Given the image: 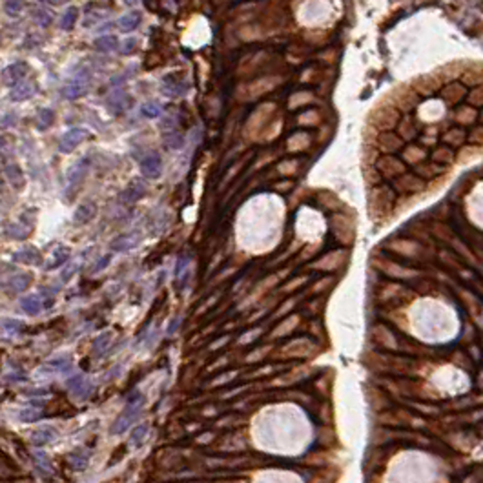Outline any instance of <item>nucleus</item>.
<instances>
[{"mask_svg": "<svg viewBox=\"0 0 483 483\" xmlns=\"http://www.w3.org/2000/svg\"><path fill=\"white\" fill-rule=\"evenodd\" d=\"M119 46V40H117V37L113 35H104V37H99V39L95 40V48L99 49V51H113V49Z\"/></svg>", "mask_w": 483, "mask_h": 483, "instance_id": "obj_22", "label": "nucleus"}, {"mask_svg": "<svg viewBox=\"0 0 483 483\" xmlns=\"http://www.w3.org/2000/svg\"><path fill=\"white\" fill-rule=\"evenodd\" d=\"M132 104H133L132 97L126 95L124 92H115L113 95L108 97V102H106V106H108V110L112 113H122V112H126V110H128Z\"/></svg>", "mask_w": 483, "mask_h": 483, "instance_id": "obj_8", "label": "nucleus"}, {"mask_svg": "<svg viewBox=\"0 0 483 483\" xmlns=\"http://www.w3.org/2000/svg\"><path fill=\"white\" fill-rule=\"evenodd\" d=\"M33 15H35L37 24H39L40 28H48V26L51 24V20H53L51 13H49L48 9H37Z\"/></svg>", "mask_w": 483, "mask_h": 483, "instance_id": "obj_31", "label": "nucleus"}, {"mask_svg": "<svg viewBox=\"0 0 483 483\" xmlns=\"http://www.w3.org/2000/svg\"><path fill=\"white\" fill-rule=\"evenodd\" d=\"M24 6H26V2L24 0H6V4H4V9H6V13L8 15H19L22 9H24Z\"/></svg>", "mask_w": 483, "mask_h": 483, "instance_id": "obj_32", "label": "nucleus"}, {"mask_svg": "<svg viewBox=\"0 0 483 483\" xmlns=\"http://www.w3.org/2000/svg\"><path fill=\"white\" fill-rule=\"evenodd\" d=\"M37 92V86L33 80H22V82H16L15 88L11 90V100L20 102V100H28L29 97H33Z\"/></svg>", "mask_w": 483, "mask_h": 483, "instance_id": "obj_9", "label": "nucleus"}, {"mask_svg": "<svg viewBox=\"0 0 483 483\" xmlns=\"http://www.w3.org/2000/svg\"><path fill=\"white\" fill-rule=\"evenodd\" d=\"M160 168H163V160H160L159 153H150L148 157H144L140 163V173L146 179H155L160 175Z\"/></svg>", "mask_w": 483, "mask_h": 483, "instance_id": "obj_7", "label": "nucleus"}, {"mask_svg": "<svg viewBox=\"0 0 483 483\" xmlns=\"http://www.w3.org/2000/svg\"><path fill=\"white\" fill-rule=\"evenodd\" d=\"M140 20H142V15H140L139 11H132V13H128V15H124L122 19L119 20L120 31H124V33L133 31V29L139 28Z\"/></svg>", "mask_w": 483, "mask_h": 483, "instance_id": "obj_15", "label": "nucleus"}, {"mask_svg": "<svg viewBox=\"0 0 483 483\" xmlns=\"http://www.w3.org/2000/svg\"><path fill=\"white\" fill-rule=\"evenodd\" d=\"M28 73V64L26 62H15V64L8 66V68L2 71L0 80L6 84V86H15L16 82H20L22 77H26Z\"/></svg>", "mask_w": 483, "mask_h": 483, "instance_id": "obj_5", "label": "nucleus"}, {"mask_svg": "<svg viewBox=\"0 0 483 483\" xmlns=\"http://www.w3.org/2000/svg\"><path fill=\"white\" fill-rule=\"evenodd\" d=\"M0 328H2V332L8 335H16L19 332H22V328H24V323L19 319H2V323H0Z\"/></svg>", "mask_w": 483, "mask_h": 483, "instance_id": "obj_26", "label": "nucleus"}, {"mask_svg": "<svg viewBox=\"0 0 483 483\" xmlns=\"http://www.w3.org/2000/svg\"><path fill=\"white\" fill-rule=\"evenodd\" d=\"M142 403H144V396L140 394L139 390H132V394L128 396V405H126V408H124V412L120 414V418L115 421V425H113L112 432L113 434H122V432L128 431L130 425L135 421L137 418H139L140 414V408H142Z\"/></svg>", "mask_w": 483, "mask_h": 483, "instance_id": "obj_2", "label": "nucleus"}, {"mask_svg": "<svg viewBox=\"0 0 483 483\" xmlns=\"http://www.w3.org/2000/svg\"><path fill=\"white\" fill-rule=\"evenodd\" d=\"M4 144H6V139L4 137H0V146H4Z\"/></svg>", "mask_w": 483, "mask_h": 483, "instance_id": "obj_41", "label": "nucleus"}, {"mask_svg": "<svg viewBox=\"0 0 483 483\" xmlns=\"http://www.w3.org/2000/svg\"><path fill=\"white\" fill-rule=\"evenodd\" d=\"M20 308L28 314V316H37L42 308H44V303L40 299V296L37 294H31V296H26L20 299Z\"/></svg>", "mask_w": 483, "mask_h": 483, "instance_id": "obj_12", "label": "nucleus"}, {"mask_svg": "<svg viewBox=\"0 0 483 483\" xmlns=\"http://www.w3.org/2000/svg\"><path fill=\"white\" fill-rule=\"evenodd\" d=\"M135 48H137V40L128 39V40H124V46L120 48V53H122V55H128V53H132Z\"/></svg>", "mask_w": 483, "mask_h": 483, "instance_id": "obj_36", "label": "nucleus"}, {"mask_svg": "<svg viewBox=\"0 0 483 483\" xmlns=\"http://www.w3.org/2000/svg\"><path fill=\"white\" fill-rule=\"evenodd\" d=\"M124 4H128V6H135V4H139V0H124Z\"/></svg>", "mask_w": 483, "mask_h": 483, "instance_id": "obj_40", "label": "nucleus"}, {"mask_svg": "<svg viewBox=\"0 0 483 483\" xmlns=\"http://www.w3.org/2000/svg\"><path fill=\"white\" fill-rule=\"evenodd\" d=\"M88 452L86 451H77L71 454V458H69V461H71V465L77 469V471H82V469H86V465H88Z\"/></svg>", "mask_w": 483, "mask_h": 483, "instance_id": "obj_28", "label": "nucleus"}, {"mask_svg": "<svg viewBox=\"0 0 483 483\" xmlns=\"http://www.w3.org/2000/svg\"><path fill=\"white\" fill-rule=\"evenodd\" d=\"M146 436H148V425H139V427H137L135 431L132 432V438H130V441H132L133 447L139 449L140 445L144 443Z\"/></svg>", "mask_w": 483, "mask_h": 483, "instance_id": "obj_27", "label": "nucleus"}, {"mask_svg": "<svg viewBox=\"0 0 483 483\" xmlns=\"http://www.w3.org/2000/svg\"><path fill=\"white\" fill-rule=\"evenodd\" d=\"M29 281H31V277H29L28 274H16V276H13L11 279H9L8 287L11 288L13 292H24L26 288H28Z\"/></svg>", "mask_w": 483, "mask_h": 483, "instance_id": "obj_23", "label": "nucleus"}, {"mask_svg": "<svg viewBox=\"0 0 483 483\" xmlns=\"http://www.w3.org/2000/svg\"><path fill=\"white\" fill-rule=\"evenodd\" d=\"M13 261H15V263H24V264H35L40 261V256L35 248H24V250H19L13 254Z\"/></svg>", "mask_w": 483, "mask_h": 483, "instance_id": "obj_17", "label": "nucleus"}, {"mask_svg": "<svg viewBox=\"0 0 483 483\" xmlns=\"http://www.w3.org/2000/svg\"><path fill=\"white\" fill-rule=\"evenodd\" d=\"M110 337H112V334H110V332H104V334H100L99 337L95 339V343H93V348H95L97 352H99V350L104 352V350H106V347L110 345V341H112Z\"/></svg>", "mask_w": 483, "mask_h": 483, "instance_id": "obj_33", "label": "nucleus"}, {"mask_svg": "<svg viewBox=\"0 0 483 483\" xmlns=\"http://www.w3.org/2000/svg\"><path fill=\"white\" fill-rule=\"evenodd\" d=\"M49 2H51L53 6H62V4H66L68 0H49Z\"/></svg>", "mask_w": 483, "mask_h": 483, "instance_id": "obj_39", "label": "nucleus"}, {"mask_svg": "<svg viewBox=\"0 0 483 483\" xmlns=\"http://www.w3.org/2000/svg\"><path fill=\"white\" fill-rule=\"evenodd\" d=\"M68 388H69V392H71L73 396H77V398H79V400H84V398L92 396L93 383H92V380H90V378H86V375L77 374V375H73L71 380L68 381Z\"/></svg>", "mask_w": 483, "mask_h": 483, "instance_id": "obj_4", "label": "nucleus"}, {"mask_svg": "<svg viewBox=\"0 0 483 483\" xmlns=\"http://www.w3.org/2000/svg\"><path fill=\"white\" fill-rule=\"evenodd\" d=\"M69 256H71V252H69V248H66V246H59L57 248L55 252H53V256H51V259L46 263V270H53V268H57V266H60V264H64L66 261L69 259Z\"/></svg>", "mask_w": 483, "mask_h": 483, "instance_id": "obj_16", "label": "nucleus"}, {"mask_svg": "<svg viewBox=\"0 0 483 483\" xmlns=\"http://www.w3.org/2000/svg\"><path fill=\"white\" fill-rule=\"evenodd\" d=\"M57 438V431L53 427H49V425H46V427H40L39 431H35L31 434V441L35 445H46V443H51L53 439Z\"/></svg>", "mask_w": 483, "mask_h": 483, "instance_id": "obj_13", "label": "nucleus"}, {"mask_svg": "<svg viewBox=\"0 0 483 483\" xmlns=\"http://www.w3.org/2000/svg\"><path fill=\"white\" fill-rule=\"evenodd\" d=\"M140 113H142L144 117H148V119H157V117H160V113H163V106H160L159 102H155V100H148V102L142 104Z\"/></svg>", "mask_w": 483, "mask_h": 483, "instance_id": "obj_25", "label": "nucleus"}, {"mask_svg": "<svg viewBox=\"0 0 483 483\" xmlns=\"http://www.w3.org/2000/svg\"><path fill=\"white\" fill-rule=\"evenodd\" d=\"M142 195H144V184L140 183V181H132V183L128 184V188H124V192L120 193L119 199H120V203H124V204H132V203H137Z\"/></svg>", "mask_w": 483, "mask_h": 483, "instance_id": "obj_10", "label": "nucleus"}, {"mask_svg": "<svg viewBox=\"0 0 483 483\" xmlns=\"http://www.w3.org/2000/svg\"><path fill=\"white\" fill-rule=\"evenodd\" d=\"M6 177H8V181L15 188L24 186V173H22V170H20L16 164H9V166H6Z\"/></svg>", "mask_w": 483, "mask_h": 483, "instance_id": "obj_19", "label": "nucleus"}, {"mask_svg": "<svg viewBox=\"0 0 483 483\" xmlns=\"http://www.w3.org/2000/svg\"><path fill=\"white\" fill-rule=\"evenodd\" d=\"M42 405H44V401H29V407L20 410V419L28 421V423L37 421L40 418V414H42Z\"/></svg>", "mask_w": 483, "mask_h": 483, "instance_id": "obj_18", "label": "nucleus"}, {"mask_svg": "<svg viewBox=\"0 0 483 483\" xmlns=\"http://www.w3.org/2000/svg\"><path fill=\"white\" fill-rule=\"evenodd\" d=\"M483 153V66L454 64L381 100L368 122L367 179L405 197Z\"/></svg>", "mask_w": 483, "mask_h": 483, "instance_id": "obj_1", "label": "nucleus"}, {"mask_svg": "<svg viewBox=\"0 0 483 483\" xmlns=\"http://www.w3.org/2000/svg\"><path fill=\"white\" fill-rule=\"evenodd\" d=\"M77 16H79V9L77 8H69L68 11L64 13L62 20H60V28L62 29H71L77 22Z\"/></svg>", "mask_w": 483, "mask_h": 483, "instance_id": "obj_30", "label": "nucleus"}, {"mask_svg": "<svg viewBox=\"0 0 483 483\" xmlns=\"http://www.w3.org/2000/svg\"><path fill=\"white\" fill-rule=\"evenodd\" d=\"M53 120H55V112L49 108H44L39 112V128L40 130H46L49 128L53 124Z\"/></svg>", "mask_w": 483, "mask_h": 483, "instance_id": "obj_29", "label": "nucleus"}, {"mask_svg": "<svg viewBox=\"0 0 483 483\" xmlns=\"http://www.w3.org/2000/svg\"><path fill=\"white\" fill-rule=\"evenodd\" d=\"M79 270V264L77 263H71V264H68V266L62 270V274H60V279L64 281V283H68L69 279H71L73 276H75V272Z\"/></svg>", "mask_w": 483, "mask_h": 483, "instance_id": "obj_35", "label": "nucleus"}, {"mask_svg": "<svg viewBox=\"0 0 483 483\" xmlns=\"http://www.w3.org/2000/svg\"><path fill=\"white\" fill-rule=\"evenodd\" d=\"M186 268H188V259H186V257H181L179 263H177V268H175V276L181 277V276H183V272L186 270Z\"/></svg>", "mask_w": 483, "mask_h": 483, "instance_id": "obj_38", "label": "nucleus"}, {"mask_svg": "<svg viewBox=\"0 0 483 483\" xmlns=\"http://www.w3.org/2000/svg\"><path fill=\"white\" fill-rule=\"evenodd\" d=\"M86 177V163H77L73 168H69V188L71 186H79L82 183V179Z\"/></svg>", "mask_w": 483, "mask_h": 483, "instance_id": "obj_21", "label": "nucleus"}, {"mask_svg": "<svg viewBox=\"0 0 483 483\" xmlns=\"http://www.w3.org/2000/svg\"><path fill=\"white\" fill-rule=\"evenodd\" d=\"M142 241V236L139 232H132V234H124V236H119L112 241V250L113 252H128L137 248Z\"/></svg>", "mask_w": 483, "mask_h": 483, "instance_id": "obj_6", "label": "nucleus"}, {"mask_svg": "<svg viewBox=\"0 0 483 483\" xmlns=\"http://www.w3.org/2000/svg\"><path fill=\"white\" fill-rule=\"evenodd\" d=\"M35 463H37V469H39V474L42 476V478L51 476V465H49V459H48V456H46V452L35 451Z\"/></svg>", "mask_w": 483, "mask_h": 483, "instance_id": "obj_20", "label": "nucleus"}, {"mask_svg": "<svg viewBox=\"0 0 483 483\" xmlns=\"http://www.w3.org/2000/svg\"><path fill=\"white\" fill-rule=\"evenodd\" d=\"M110 259H112V256H104L102 259H99V263L95 264V266L92 268V274H97V272H100V270H104V268L108 266V263H110Z\"/></svg>", "mask_w": 483, "mask_h": 483, "instance_id": "obj_37", "label": "nucleus"}, {"mask_svg": "<svg viewBox=\"0 0 483 483\" xmlns=\"http://www.w3.org/2000/svg\"><path fill=\"white\" fill-rule=\"evenodd\" d=\"M95 213H97L95 203H84V204H80V206L75 210L73 221H75V224H86V223H90L93 217H95Z\"/></svg>", "mask_w": 483, "mask_h": 483, "instance_id": "obj_11", "label": "nucleus"}, {"mask_svg": "<svg viewBox=\"0 0 483 483\" xmlns=\"http://www.w3.org/2000/svg\"><path fill=\"white\" fill-rule=\"evenodd\" d=\"M183 144H184V139L179 135V133H170V135H166V146H168V148L179 150V148H183Z\"/></svg>", "mask_w": 483, "mask_h": 483, "instance_id": "obj_34", "label": "nucleus"}, {"mask_svg": "<svg viewBox=\"0 0 483 483\" xmlns=\"http://www.w3.org/2000/svg\"><path fill=\"white\" fill-rule=\"evenodd\" d=\"M6 234H8V237H11V239H26V237L29 236V226H26V224H9L8 228H6Z\"/></svg>", "mask_w": 483, "mask_h": 483, "instance_id": "obj_24", "label": "nucleus"}, {"mask_svg": "<svg viewBox=\"0 0 483 483\" xmlns=\"http://www.w3.org/2000/svg\"><path fill=\"white\" fill-rule=\"evenodd\" d=\"M86 92H88V86H86V82H82V80H73V82H69L68 86L62 88V95L69 100L79 99V97H82Z\"/></svg>", "mask_w": 483, "mask_h": 483, "instance_id": "obj_14", "label": "nucleus"}, {"mask_svg": "<svg viewBox=\"0 0 483 483\" xmlns=\"http://www.w3.org/2000/svg\"><path fill=\"white\" fill-rule=\"evenodd\" d=\"M88 137V130L84 128H71L69 132H66L64 135L60 137L59 140V150L62 153H71L73 150L82 142L84 139Z\"/></svg>", "mask_w": 483, "mask_h": 483, "instance_id": "obj_3", "label": "nucleus"}]
</instances>
